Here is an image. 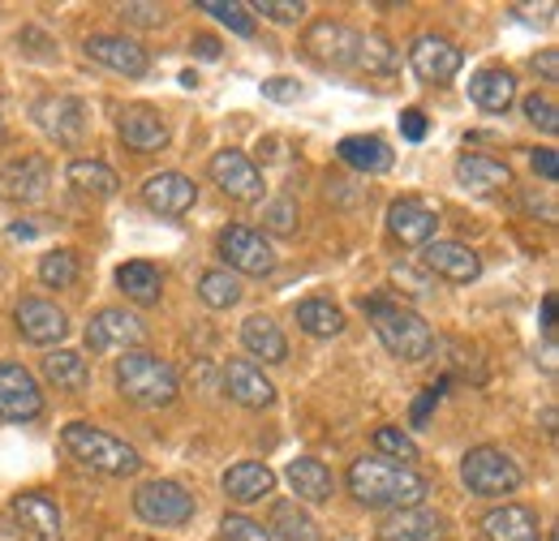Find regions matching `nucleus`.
<instances>
[{
	"instance_id": "11",
	"label": "nucleus",
	"mask_w": 559,
	"mask_h": 541,
	"mask_svg": "<svg viewBox=\"0 0 559 541\" xmlns=\"http://www.w3.org/2000/svg\"><path fill=\"white\" fill-rule=\"evenodd\" d=\"M146 339V327H142L139 314H126V310H99L91 323H86V344L91 352H112V348H139Z\"/></svg>"
},
{
	"instance_id": "2",
	"label": "nucleus",
	"mask_w": 559,
	"mask_h": 541,
	"mask_svg": "<svg viewBox=\"0 0 559 541\" xmlns=\"http://www.w3.org/2000/svg\"><path fill=\"white\" fill-rule=\"evenodd\" d=\"M61 443H66V452L78 465H86V469H95L104 477H134L142 469V456L126 438H117V434H108V430H99L91 421H70L61 430Z\"/></svg>"
},
{
	"instance_id": "26",
	"label": "nucleus",
	"mask_w": 559,
	"mask_h": 541,
	"mask_svg": "<svg viewBox=\"0 0 559 541\" xmlns=\"http://www.w3.org/2000/svg\"><path fill=\"white\" fill-rule=\"evenodd\" d=\"M379 541H443V520L435 512H392L383 525H379Z\"/></svg>"
},
{
	"instance_id": "24",
	"label": "nucleus",
	"mask_w": 559,
	"mask_h": 541,
	"mask_svg": "<svg viewBox=\"0 0 559 541\" xmlns=\"http://www.w3.org/2000/svg\"><path fill=\"white\" fill-rule=\"evenodd\" d=\"M288 485H293V503H328L332 494H336V477L332 469L323 465V460H310V456H297L293 465H288Z\"/></svg>"
},
{
	"instance_id": "6",
	"label": "nucleus",
	"mask_w": 559,
	"mask_h": 541,
	"mask_svg": "<svg viewBox=\"0 0 559 541\" xmlns=\"http://www.w3.org/2000/svg\"><path fill=\"white\" fill-rule=\"evenodd\" d=\"M134 512L146 525H159V529H173V525H190L194 520V494L181 485V481H168V477H155V481H142L139 494H134Z\"/></svg>"
},
{
	"instance_id": "53",
	"label": "nucleus",
	"mask_w": 559,
	"mask_h": 541,
	"mask_svg": "<svg viewBox=\"0 0 559 541\" xmlns=\"http://www.w3.org/2000/svg\"><path fill=\"white\" fill-rule=\"evenodd\" d=\"M543 370H547V374H556V370H559V348H556V339H547V344H543Z\"/></svg>"
},
{
	"instance_id": "52",
	"label": "nucleus",
	"mask_w": 559,
	"mask_h": 541,
	"mask_svg": "<svg viewBox=\"0 0 559 541\" xmlns=\"http://www.w3.org/2000/svg\"><path fill=\"white\" fill-rule=\"evenodd\" d=\"M190 48H194V52H199L203 61H215V57H219V39H211V35H199V39H194Z\"/></svg>"
},
{
	"instance_id": "30",
	"label": "nucleus",
	"mask_w": 559,
	"mask_h": 541,
	"mask_svg": "<svg viewBox=\"0 0 559 541\" xmlns=\"http://www.w3.org/2000/svg\"><path fill=\"white\" fill-rule=\"evenodd\" d=\"M241 344H246L250 357H259V361H267V365H280V361L288 357V339H284V332H280L267 314H250V318L241 323Z\"/></svg>"
},
{
	"instance_id": "14",
	"label": "nucleus",
	"mask_w": 559,
	"mask_h": 541,
	"mask_svg": "<svg viewBox=\"0 0 559 541\" xmlns=\"http://www.w3.org/2000/svg\"><path fill=\"white\" fill-rule=\"evenodd\" d=\"M17 332H22V339H31L39 348H52V344H61L70 336V318H66L61 305H52L44 297H26L17 305Z\"/></svg>"
},
{
	"instance_id": "54",
	"label": "nucleus",
	"mask_w": 559,
	"mask_h": 541,
	"mask_svg": "<svg viewBox=\"0 0 559 541\" xmlns=\"http://www.w3.org/2000/svg\"><path fill=\"white\" fill-rule=\"evenodd\" d=\"M0 541H22V529L9 533V516H0Z\"/></svg>"
},
{
	"instance_id": "48",
	"label": "nucleus",
	"mask_w": 559,
	"mask_h": 541,
	"mask_svg": "<svg viewBox=\"0 0 559 541\" xmlns=\"http://www.w3.org/2000/svg\"><path fill=\"white\" fill-rule=\"evenodd\" d=\"M401 134L409 137V142H421V137H426V117H421L418 108H405V112H401Z\"/></svg>"
},
{
	"instance_id": "27",
	"label": "nucleus",
	"mask_w": 559,
	"mask_h": 541,
	"mask_svg": "<svg viewBox=\"0 0 559 541\" xmlns=\"http://www.w3.org/2000/svg\"><path fill=\"white\" fill-rule=\"evenodd\" d=\"M276 490V473L267 469V465H259V460H241V465H233L228 473H224V494L233 498V503H259V498H267Z\"/></svg>"
},
{
	"instance_id": "47",
	"label": "nucleus",
	"mask_w": 559,
	"mask_h": 541,
	"mask_svg": "<svg viewBox=\"0 0 559 541\" xmlns=\"http://www.w3.org/2000/svg\"><path fill=\"white\" fill-rule=\"evenodd\" d=\"M443 392H448V378H439L435 387H426V392H421L418 400H414V425H421V421L430 417V408H435L439 400H443Z\"/></svg>"
},
{
	"instance_id": "38",
	"label": "nucleus",
	"mask_w": 559,
	"mask_h": 541,
	"mask_svg": "<svg viewBox=\"0 0 559 541\" xmlns=\"http://www.w3.org/2000/svg\"><path fill=\"white\" fill-rule=\"evenodd\" d=\"M374 452L388 456L392 465L401 460L405 469H414V460H418V443H414L401 425H379V430H374Z\"/></svg>"
},
{
	"instance_id": "5",
	"label": "nucleus",
	"mask_w": 559,
	"mask_h": 541,
	"mask_svg": "<svg viewBox=\"0 0 559 541\" xmlns=\"http://www.w3.org/2000/svg\"><path fill=\"white\" fill-rule=\"evenodd\" d=\"M461 477L469 485V494L478 498H503L521 485V465L503 452V447H474L461 460Z\"/></svg>"
},
{
	"instance_id": "33",
	"label": "nucleus",
	"mask_w": 559,
	"mask_h": 541,
	"mask_svg": "<svg viewBox=\"0 0 559 541\" xmlns=\"http://www.w3.org/2000/svg\"><path fill=\"white\" fill-rule=\"evenodd\" d=\"M293 318H297V327H301L306 336H314V339H332L345 332V314H341V305H332V301H323V297L301 301V305L293 310Z\"/></svg>"
},
{
	"instance_id": "44",
	"label": "nucleus",
	"mask_w": 559,
	"mask_h": 541,
	"mask_svg": "<svg viewBox=\"0 0 559 541\" xmlns=\"http://www.w3.org/2000/svg\"><path fill=\"white\" fill-rule=\"evenodd\" d=\"M263 224L272 228V232H293L297 228V203L293 199H276V203H267V211H263Z\"/></svg>"
},
{
	"instance_id": "18",
	"label": "nucleus",
	"mask_w": 559,
	"mask_h": 541,
	"mask_svg": "<svg viewBox=\"0 0 559 541\" xmlns=\"http://www.w3.org/2000/svg\"><path fill=\"white\" fill-rule=\"evenodd\" d=\"M9 512L17 516V525L35 541H66V533H61V512H57V503L48 494H39V490L13 494Z\"/></svg>"
},
{
	"instance_id": "31",
	"label": "nucleus",
	"mask_w": 559,
	"mask_h": 541,
	"mask_svg": "<svg viewBox=\"0 0 559 541\" xmlns=\"http://www.w3.org/2000/svg\"><path fill=\"white\" fill-rule=\"evenodd\" d=\"M44 378L57 387V392H86V383H91V365H86V357L82 352H73V348H57V352H48L44 357Z\"/></svg>"
},
{
	"instance_id": "12",
	"label": "nucleus",
	"mask_w": 559,
	"mask_h": 541,
	"mask_svg": "<svg viewBox=\"0 0 559 541\" xmlns=\"http://www.w3.org/2000/svg\"><path fill=\"white\" fill-rule=\"evenodd\" d=\"M52 185V172H48V159L44 155H26V159H13L0 168V199L4 203H39Z\"/></svg>"
},
{
	"instance_id": "13",
	"label": "nucleus",
	"mask_w": 559,
	"mask_h": 541,
	"mask_svg": "<svg viewBox=\"0 0 559 541\" xmlns=\"http://www.w3.org/2000/svg\"><path fill=\"white\" fill-rule=\"evenodd\" d=\"M409 65L421 82H452L465 65V52L443 35H418L409 48Z\"/></svg>"
},
{
	"instance_id": "3",
	"label": "nucleus",
	"mask_w": 559,
	"mask_h": 541,
	"mask_svg": "<svg viewBox=\"0 0 559 541\" xmlns=\"http://www.w3.org/2000/svg\"><path fill=\"white\" fill-rule=\"evenodd\" d=\"M117 392L139 408H168L181 387H177V370L164 357L134 348L117 361Z\"/></svg>"
},
{
	"instance_id": "35",
	"label": "nucleus",
	"mask_w": 559,
	"mask_h": 541,
	"mask_svg": "<svg viewBox=\"0 0 559 541\" xmlns=\"http://www.w3.org/2000/svg\"><path fill=\"white\" fill-rule=\"evenodd\" d=\"M66 177H70L73 190L95 194V199H112L121 190V177L108 164H99V159H73L70 168H66Z\"/></svg>"
},
{
	"instance_id": "1",
	"label": "nucleus",
	"mask_w": 559,
	"mask_h": 541,
	"mask_svg": "<svg viewBox=\"0 0 559 541\" xmlns=\"http://www.w3.org/2000/svg\"><path fill=\"white\" fill-rule=\"evenodd\" d=\"M349 494L361 507H379V512H409L421 507L430 494V481L418 469L392 465V460H353L349 465Z\"/></svg>"
},
{
	"instance_id": "23",
	"label": "nucleus",
	"mask_w": 559,
	"mask_h": 541,
	"mask_svg": "<svg viewBox=\"0 0 559 541\" xmlns=\"http://www.w3.org/2000/svg\"><path fill=\"white\" fill-rule=\"evenodd\" d=\"M483 533H487L490 541H543V525H538V516H534L530 507L503 503V507L487 512Z\"/></svg>"
},
{
	"instance_id": "28",
	"label": "nucleus",
	"mask_w": 559,
	"mask_h": 541,
	"mask_svg": "<svg viewBox=\"0 0 559 541\" xmlns=\"http://www.w3.org/2000/svg\"><path fill=\"white\" fill-rule=\"evenodd\" d=\"M456 181L474 194H495V190H508L512 185V168L490 159V155H461L456 159Z\"/></svg>"
},
{
	"instance_id": "37",
	"label": "nucleus",
	"mask_w": 559,
	"mask_h": 541,
	"mask_svg": "<svg viewBox=\"0 0 559 541\" xmlns=\"http://www.w3.org/2000/svg\"><path fill=\"white\" fill-rule=\"evenodd\" d=\"M199 297H203V305H211V310H233V305L241 301V279L224 267L203 270V279H199Z\"/></svg>"
},
{
	"instance_id": "16",
	"label": "nucleus",
	"mask_w": 559,
	"mask_h": 541,
	"mask_svg": "<svg viewBox=\"0 0 559 541\" xmlns=\"http://www.w3.org/2000/svg\"><path fill=\"white\" fill-rule=\"evenodd\" d=\"M142 203L151 206L155 215H164V219H177V215H186L190 206L199 203V185L186 172H155L142 185Z\"/></svg>"
},
{
	"instance_id": "46",
	"label": "nucleus",
	"mask_w": 559,
	"mask_h": 541,
	"mask_svg": "<svg viewBox=\"0 0 559 541\" xmlns=\"http://www.w3.org/2000/svg\"><path fill=\"white\" fill-rule=\"evenodd\" d=\"M263 95L276 99V104H293V99H301V86L293 77H267L263 82Z\"/></svg>"
},
{
	"instance_id": "40",
	"label": "nucleus",
	"mask_w": 559,
	"mask_h": 541,
	"mask_svg": "<svg viewBox=\"0 0 559 541\" xmlns=\"http://www.w3.org/2000/svg\"><path fill=\"white\" fill-rule=\"evenodd\" d=\"M39 279H44V288H70V284H78V254H73V250H52V254H44Z\"/></svg>"
},
{
	"instance_id": "29",
	"label": "nucleus",
	"mask_w": 559,
	"mask_h": 541,
	"mask_svg": "<svg viewBox=\"0 0 559 541\" xmlns=\"http://www.w3.org/2000/svg\"><path fill=\"white\" fill-rule=\"evenodd\" d=\"M469 99L483 112H508L512 99H516V77L508 69H478L469 77Z\"/></svg>"
},
{
	"instance_id": "55",
	"label": "nucleus",
	"mask_w": 559,
	"mask_h": 541,
	"mask_svg": "<svg viewBox=\"0 0 559 541\" xmlns=\"http://www.w3.org/2000/svg\"><path fill=\"white\" fill-rule=\"evenodd\" d=\"M543 421H547V434H556V408H543Z\"/></svg>"
},
{
	"instance_id": "39",
	"label": "nucleus",
	"mask_w": 559,
	"mask_h": 541,
	"mask_svg": "<svg viewBox=\"0 0 559 541\" xmlns=\"http://www.w3.org/2000/svg\"><path fill=\"white\" fill-rule=\"evenodd\" d=\"M203 13H211L215 22H224L233 35H241V39H250L254 35V17H250V4H237V0H203L199 4Z\"/></svg>"
},
{
	"instance_id": "25",
	"label": "nucleus",
	"mask_w": 559,
	"mask_h": 541,
	"mask_svg": "<svg viewBox=\"0 0 559 541\" xmlns=\"http://www.w3.org/2000/svg\"><path fill=\"white\" fill-rule=\"evenodd\" d=\"M336 155H341V164H349V168H357V172H370V177H374V172H388V168L396 164V151L374 134L341 137Z\"/></svg>"
},
{
	"instance_id": "32",
	"label": "nucleus",
	"mask_w": 559,
	"mask_h": 541,
	"mask_svg": "<svg viewBox=\"0 0 559 541\" xmlns=\"http://www.w3.org/2000/svg\"><path fill=\"white\" fill-rule=\"evenodd\" d=\"M117 288H121L134 305H155L159 292H164V275H159L155 263L134 259V263H121V267H117Z\"/></svg>"
},
{
	"instance_id": "22",
	"label": "nucleus",
	"mask_w": 559,
	"mask_h": 541,
	"mask_svg": "<svg viewBox=\"0 0 559 541\" xmlns=\"http://www.w3.org/2000/svg\"><path fill=\"white\" fill-rule=\"evenodd\" d=\"M117 130L126 137V146L139 151V155H151V151H164V146H168V125H164V117H159L155 108H142V104L121 112Z\"/></svg>"
},
{
	"instance_id": "50",
	"label": "nucleus",
	"mask_w": 559,
	"mask_h": 541,
	"mask_svg": "<svg viewBox=\"0 0 559 541\" xmlns=\"http://www.w3.org/2000/svg\"><path fill=\"white\" fill-rule=\"evenodd\" d=\"M534 69L543 73V82H559V52L556 48H543V52L534 57Z\"/></svg>"
},
{
	"instance_id": "41",
	"label": "nucleus",
	"mask_w": 559,
	"mask_h": 541,
	"mask_svg": "<svg viewBox=\"0 0 559 541\" xmlns=\"http://www.w3.org/2000/svg\"><path fill=\"white\" fill-rule=\"evenodd\" d=\"M521 112H525V121L538 125L543 134H559V108L547 95H525V99H521Z\"/></svg>"
},
{
	"instance_id": "51",
	"label": "nucleus",
	"mask_w": 559,
	"mask_h": 541,
	"mask_svg": "<svg viewBox=\"0 0 559 541\" xmlns=\"http://www.w3.org/2000/svg\"><path fill=\"white\" fill-rule=\"evenodd\" d=\"M543 332H547V339H556V297L551 292L543 297Z\"/></svg>"
},
{
	"instance_id": "49",
	"label": "nucleus",
	"mask_w": 559,
	"mask_h": 541,
	"mask_svg": "<svg viewBox=\"0 0 559 541\" xmlns=\"http://www.w3.org/2000/svg\"><path fill=\"white\" fill-rule=\"evenodd\" d=\"M534 172L543 177V181H556L559 177V155L547 146V151H534Z\"/></svg>"
},
{
	"instance_id": "43",
	"label": "nucleus",
	"mask_w": 559,
	"mask_h": 541,
	"mask_svg": "<svg viewBox=\"0 0 559 541\" xmlns=\"http://www.w3.org/2000/svg\"><path fill=\"white\" fill-rule=\"evenodd\" d=\"M250 13H263V17H272L280 26H288V22H301L306 17V4L301 0H254Z\"/></svg>"
},
{
	"instance_id": "17",
	"label": "nucleus",
	"mask_w": 559,
	"mask_h": 541,
	"mask_svg": "<svg viewBox=\"0 0 559 541\" xmlns=\"http://www.w3.org/2000/svg\"><path fill=\"white\" fill-rule=\"evenodd\" d=\"M86 57L95 61V65L112 69V73H126V77H146V52H142L134 39H126V35H91L86 44Z\"/></svg>"
},
{
	"instance_id": "45",
	"label": "nucleus",
	"mask_w": 559,
	"mask_h": 541,
	"mask_svg": "<svg viewBox=\"0 0 559 541\" xmlns=\"http://www.w3.org/2000/svg\"><path fill=\"white\" fill-rule=\"evenodd\" d=\"M121 17L134 26H159L164 22V4H121Z\"/></svg>"
},
{
	"instance_id": "20",
	"label": "nucleus",
	"mask_w": 559,
	"mask_h": 541,
	"mask_svg": "<svg viewBox=\"0 0 559 541\" xmlns=\"http://www.w3.org/2000/svg\"><path fill=\"white\" fill-rule=\"evenodd\" d=\"M421 263H426V270H435V275H443L452 284H474L483 275V259L461 241H430Z\"/></svg>"
},
{
	"instance_id": "42",
	"label": "nucleus",
	"mask_w": 559,
	"mask_h": 541,
	"mask_svg": "<svg viewBox=\"0 0 559 541\" xmlns=\"http://www.w3.org/2000/svg\"><path fill=\"white\" fill-rule=\"evenodd\" d=\"M219 541H272V533L250 516H224L219 520Z\"/></svg>"
},
{
	"instance_id": "21",
	"label": "nucleus",
	"mask_w": 559,
	"mask_h": 541,
	"mask_svg": "<svg viewBox=\"0 0 559 541\" xmlns=\"http://www.w3.org/2000/svg\"><path fill=\"white\" fill-rule=\"evenodd\" d=\"M388 228L401 237V245H430L435 228H439V215L418 199H401V203L388 206Z\"/></svg>"
},
{
	"instance_id": "34",
	"label": "nucleus",
	"mask_w": 559,
	"mask_h": 541,
	"mask_svg": "<svg viewBox=\"0 0 559 541\" xmlns=\"http://www.w3.org/2000/svg\"><path fill=\"white\" fill-rule=\"evenodd\" d=\"M267 533H272V541H323L319 525L310 520V512H306L301 503H293V498L272 507V525H267Z\"/></svg>"
},
{
	"instance_id": "10",
	"label": "nucleus",
	"mask_w": 559,
	"mask_h": 541,
	"mask_svg": "<svg viewBox=\"0 0 559 541\" xmlns=\"http://www.w3.org/2000/svg\"><path fill=\"white\" fill-rule=\"evenodd\" d=\"M357 44H361V35L349 31L345 22H314L301 48H306V57L319 61V65L353 69V61H357Z\"/></svg>"
},
{
	"instance_id": "36",
	"label": "nucleus",
	"mask_w": 559,
	"mask_h": 541,
	"mask_svg": "<svg viewBox=\"0 0 559 541\" xmlns=\"http://www.w3.org/2000/svg\"><path fill=\"white\" fill-rule=\"evenodd\" d=\"M357 69H366V73H379V77H388V73H396L401 65V57H396V48H392V39L388 35H361V44H357Z\"/></svg>"
},
{
	"instance_id": "15",
	"label": "nucleus",
	"mask_w": 559,
	"mask_h": 541,
	"mask_svg": "<svg viewBox=\"0 0 559 541\" xmlns=\"http://www.w3.org/2000/svg\"><path fill=\"white\" fill-rule=\"evenodd\" d=\"M35 121L48 137H57L61 146H78L86 134V108L82 99L73 95H52V99H39L35 104Z\"/></svg>"
},
{
	"instance_id": "7",
	"label": "nucleus",
	"mask_w": 559,
	"mask_h": 541,
	"mask_svg": "<svg viewBox=\"0 0 559 541\" xmlns=\"http://www.w3.org/2000/svg\"><path fill=\"white\" fill-rule=\"evenodd\" d=\"M219 259H224V270H233V275H272L276 270L272 241L246 224H228L219 232Z\"/></svg>"
},
{
	"instance_id": "56",
	"label": "nucleus",
	"mask_w": 559,
	"mask_h": 541,
	"mask_svg": "<svg viewBox=\"0 0 559 541\" xmlns=\"http://www.w3.org/2000/svg\"><path fill=\"white\" fill-rule=\"evenodd\" d=\"M4 137H9V134H4V125H0V142H4Z\"/></svg>"
},
{
	"instance_id": "9",
	"label": "nucleus",
	"mask_w": 559,
	"mask_h": 541,
	"mask_svg": "<svg viewBox=\"0 0 559 541\" xmlns=\"http://www.w3.org/2000/svg\"><path fill=\"white\" fill-rule=\"evenodd\" d=\"M44 412L39 378L26 365L0 361V417L4 421H35Z\"/></svg>"
},
{
	"instance_id": "8",
	"label": "nucleus",
	"mask_w": 559,
	"mask_h": 541,
	"mask_svg": "<svg viewBox=\"0 0 559 541\" xmlns=\"http://www.w3.org/2000/svg\"><path fill=\"white\" fill-rule=\"evenodd\" d=\"M207 172H211V181H215L233 203H259V199H263V172H259L254 159L241 155V151H219V155H211Z\"/></svg>"
},
{
	"instance_id": "4",
	"label": "nucleus",
	"mask_w": 559,
	"mask_h": 541,
	"mask_svg": "<svg viewBox=\"0 0 559 541\" xmlns=\"http://www.w3.org/2000/svg\"><path fill=\"white\" fill-rule=\"evenodd\" d=\"M361 310L374 318V332L383 339V348L401 361H426L435 352V332L421 323V314L396 305V301H383V297H366Z\"/></svg>"
},
{
	"instance_id": "19",
	"label": "nucleus",
	"mask_w": 559,
	"mask_h": 541,
	"mask_svg": "<svg viewBox=\"0 0 559 541\" xmlns=\"http://www.w3.org/2000/svg\"><path fill=\"white\" fill-rule=\"evenodd\" d=\"M224 392H228V400H237L241 408L276 405V387H272V378L254 361H228L224 365Z\"/></svg>"
}]
</instances>
